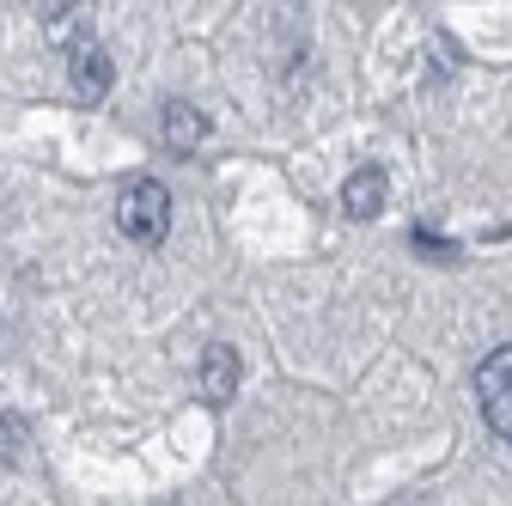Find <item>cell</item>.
Segmentation results:
<instances>
[{"mask_svg": "<svg viewBox=\"0 0 512 506\" xmlns=\"http://www.w3.org/2000/svg\"><path fill=\"white\" fill-rule=\"evenodd\" d=\"M384 202H391V177H384L378 165H360V171L342 183V214H348V220H378Z\"/></svg>", "mask_w": 512, "mask_h": 506, "instance_id": "obj_5", "label": "cell"}, {"mask_svg": "<svg viewBox=\"0 0 512 506\" xmlns=\"http://www.w3.org/2000/svg\"><path fill=\"white\" fill-rule=\"evenodd\" d=\"M415 250H421V257H433V263H452V257H458V244H445V238H433V232H421V226H415Z\"/></svg>", "mask_w": 512, "mask_h": 506, "instance_id": "obj_8", "label": "cell"}, {"mask_svg": "<svg viewBox=\"0 0 512 506\" xmlns=\"http://www.w3.org/2000/svg\"><path fill=\"white\" fill-rule=\"evenodd\" d=\"M19 439H25V421L0 415V464H19Z\"/></svg>", "mask_w": 512, "mask_h": 506, "instance_id": "obj_7", "label": "cell"}, {"mask_svg": "<svg viewBox=\"0 0 512 506\" xmlns=\"http://www.w3.org/2000/svg\"><path fill=\"white\" fill-rule=\"evenodd\" d=\"M159 135H165V147H171V153H196V147L208 141V116H202L196 104L171 98V104H165V116H159Z\"/></svg>", "mask_w": 512, "mask_h": 506, "instance_id": "obj_6", "label": "cell"}, {"mask_svg": "<svg viewBox=\"0 0 512 506\" xmlns=\"http://www.w3.org/2000/svg\"><path fill=\"white\" fill-rule=\"evenodd\" d=\"M476 403H482V421L494 427V439L512 446V348H494L476 366Z\"/></svg>", "mask_w": 512, "mask_h": 506, "instance_id": "obj_2", "label": "cell"}, {"mask_svg": "<svg viewBox=\"0 0 512 506\" xmlns=\"http://www.w3.org/2000/svg\"><path fill=\"white\" fill-rule=\"evenodd\" d=\"M68 80H74V92H80L86 104H98V98L110 92V80H116V68H110V55H104V43H92V37H80V43L68 49Z\"/></svg>", "mask_w": 512, "mask_h": 506, "instance_id": "obj_4", "label": "cell"}, {"mask_svg": "<svg viewBox=\"0 0 512 506\" xmlns=\"http://www.w3.org/2000/svg\"><path fill=\"white\" fill-rule=\"evenodd\" d=\"M116 232L128 238V244H165V232H171V189L159 183V177H135L116 196Z\"/></svg>", "mask_w": 512, "mask_h": 506, "instance_id": "obj_1", "label": "cell"}, {"mask_svg": "<svg viewBox=\"0 0 512 506\" xmlns=\"http://www.w3.org/2000/svg\"><path fill=\"white\" fill-rule=\"evenodd\" d=\"M196 385H202V397H208L214 409H226V403L238 397V385H244V360H238V348L214 342V348L202 354V372H196Z\"/></svg>", "mask_w": 512, "mask_h": 506, "instance_id": "obj_3", "label": "cell"}]
</instances>
